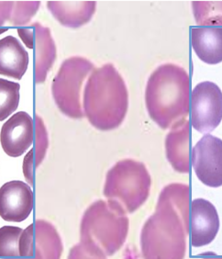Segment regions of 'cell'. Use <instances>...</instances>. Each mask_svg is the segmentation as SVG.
<instances>
[{"label": "cell", "instance_id": "obj_1", "mask_svg": "<svg viewBox=\"0 0 222 259\" xmlns=\"http://www.w3.org/2000/svg\"><path fill=\"white\" fill-rule=\"evenodd\" d=\"M190 188L170 184L159 196L155 212L145 223L141 246L145 258L181 259L185 257L190 232Z\"/></svg>", "mask_w": 222, "mask_h": 259}, {"label": "cell", "instance_id": "obj_2", "mask_svg": "<svg viewBox=\"0 0 222 259\" xmlns=\"http://www.w3.org/2000/svg\"><path fill=\"white\" fill-rule=\"evenodd\" d=\"M127 213L119 205L99 199L84 211L80 242L69 258H106L123 245L128 232Z\"/></svg>", "mask_w": 222, "mask_h": 259}, {"label": "cell", "instance_id": "obj_3", "mask_svg": "<svg viewBox=\"0 0 222 259\" xmlns=\"http://www.w3.org/2000/svg\"><path fill=\"white\" fill-rule=\"evenodd\" d=\"M128 95L122 76L111 64L91 73L84 85V116L95 128L110 131L118 128L127 114Z\"/></svg>", "mask_w": 222, "mask_h": 259}, {"label": "cell", "instance_id": "obj_4", "mask_svg": "<svg viewBox=\"0 0 222 259\" xmlns=\"http://www.w3.org/2000/svg\"><path fill=\"white\" fill-rule=\"evenodd\" d=\"M145 101L150 117L162 129L172 128L189 115L190 78L173 64L159 66L150 76Z\"/></svg>", "mask_w": 222, "mask_h": 259}, {"label": "cell", "instance_id": "obj_5", "mask_svg": "<svg viewBox=\"0 0 222 259\" xmlns=\"http://www.w3.org/2000/svg\"><path fill=\"white\" fill-rule=\"evenodd\" d=\"M151 184V176L145 164L134 160H122L108 172L104 195L126 213H132L148 199Z\"/></svg>", "mask_w": 222, "mask_h": 259}, {"label": "cell", "instance_id": "obj_6", "mask_svg": "<svg viewBox=\"0 0 222 259\" xmlns=\"http://www.w3.org/2000/svg\"><path fill=\"white\" fill-rule=\"evenodd\" d=\"M95 67L83 57H72L60 67L52 85L53 97L59 110L69 118L82 119L84 116L81 103L84 82Z\"/></svg>", "mask_w": 222, "mask_h": 259}, {"label": "cell", "instance_id": "obj_7", "mask_svg": "<svg viewBox=\"0 0 222 259\" xmlns=\"http://www.w3.org/2000/svg\"><path fill=\"white\" fill-rule=\"evenodd\" d=\"M191 120L193 127L201 134H209L222 120V92L212 82L196 85L192 92Z\"/></svg>", "mask_w": 222, "mask_h": 259}, {"label": "cell", "instance_id": "obj_8", "mask_svg": "<svg viewBox=\"0 0 222 259\" xmlns=\"http://www.w3.org/2000/svg\"><path fill=\"white\" fill-rule=\"evenodd\" d=\"M63 253V243L55 226L38 220L22 232L20 255L34 258L57 259Z\"/></svg>", "mask_w": 222, "mask_h": 259}, {"label": "cell", "instance_id": "obj_9", "mask_svg": "<svg viewBox=\"0 0 222 259\" xmlns=\"http://www.w3.org/2000/svg\"><path fill=\"white\" fill-rule=\"evenodd\" d=\"M194 170L203 184L222 186V140L207 134L198 141L192 153Z\"/></svg>", "mask_w": 222, "mask_h": 259}, {"label": "cell", "instance_id": "obj_10", "mask_svg": "<svg viewBox=\"0 0 222 259\" xmlns=\"http://www.w3.org/2000/svg\"><path fill=\"white\" fill-rule=\"evenodd\" d=\"M31 27V29H19L18 33L30 49L35 47V81L40 84L46 80L47 74L55 63L56 47L48 28L39 23H35Z\"/></svg>", "mask_w": 222, "mask_h": 259}, {"label": "cell", "instance_id": "obj_11", "mask_svg": "<svg viewBox=\"0 0 222 259\" xmlns=\"http://www.w3.org/2000/svg\"><path fill=\"white\" fill-rule=\"evenodd\" d=\"M33 209V192L30 186L13 180L0 188V216L7 222H23Z\"/></svg>", "mask_w": 222, "mask_h": 259}, {"label": "cell", "instance_id": "obj_12", "mask_svg": "<svg viewBox=\"0 0 222 259\" xmlns=\"http://www.w3.org/2000/svg\"><path fill=\"white\" fill-rule=\"evenodd\" d=\"M33 120L25 111L13 115L2 126L0 142L6 154L18 157L30 148L33 142Z\"/></svg>", "mask_w": 222, "mask_h": 259}, {"label": "cell", "instance_id": "obj_13", "mask_svg": "<svg viewBox=\"0 0 222 259\" xmlns=\"http://www.w3.org/2000/svg\"><path fill=\"white\" fill-rule=\"evenodd\" d=\"M191 244L201 247L215 239L219 229L217 209L208 200L196 199L191 204Z\"/></svg>", "mask_w": 222, "mask_h": 259}, {"label": "cell", "instance_id": "obj_14", "mask_svg": "<svg viewBox=\"0 0 222 259\" xmlns=\"http://www.w3.org/2000/svg\"><path fill=\"white\" fill-rule=\"evenodd\" d=\"M165 149L173 169L184 174L190 172V123L188 120L173 126L165 140Z\"/></svg>", "mask_w": 222, "mask_h": 259}, {"label": "cell", "instance_id": "obj_15", "mask_svg": "<svg viewBox=\"0 0 222 259\" xmlns=\"http://www.w3.org/2000/svg\"><path fill=\"white\" fill-rule=\"evenodd\" d=\"M29 65V55L13 36L0 40V75L20 80Z\"/></svg>", "mask_w": 222, "mask_h": 259}, {"label": "cell", "instance_id": "obj_16", "mask_svg": "<svg viewBox=\"0 0 222 259\" xmlns=\"http://www.w3.org/2000/svg\"><path fill=\"white\" fill-rule=\"evenodd\" d=\"M47 7L62 25L78 28L91 20L96 10L95 1H48Z\"/></svg>", "mask_w": 222, "mask_h": 259}, {"label": "cell", "instance_id": "obj_17", "mask_svg": "<svg viewBox=\"0 0 222 259\" xmlns=\"http://www.w3.org/2000/svg\"><path fill=\"white\" fill-rule=\"evenodd\" d=\"M191 45L198 58L208 65L222 62V28H194Z\"/></svg>", "mask_w": 222, "mask_h": 259}, {"label": "cell", "instance_id": "obj_18", "mask_svg": "<svg viewBox=\"0 0 222 259\" xmlns=\"http://www.w3.org/2000/svg\"><path fill=\"white\" fill-rule=\"evenodd\" d=\"M192 6L198 25L222 26V1H194Z\"/></svg>", "mask_w": 222, "mask_h": 259}, {"label": "cell", "instance_id": "obj_19", "mask_svg": "<svg viewBox=\"0 0 222 259\" xmlns=\"http://www.w3.org/2000/svg\"><path fill=\"white\" fill-rule=\"evenodd\" d=\"M20 84L0 78V121L12 114L20 103Z\"/></svg>", "mask_w": 222, "mask_h": 259}, {"label": "cell", "instance_id": "obj_20", "mask_svg": "<svg viewBox=\"0 0 222 259\" xmlns=\"http://www.w3.org/2000/svg\"><path fill=\"white\" fill-rule=\"evenodd\" d=\"M23 230L15 226H4L0 229V256L20 255V235Z\"/></svg>", "mask_w": 222, "mask_h": 259}, {"label": "cell", "instance_id": "obj_21", "mask_svg": "<svg viewBox=\"0 0 222 259\" xmlns=\"http://www.w3.org/2000/svg\"><path fill=\"white\" fill-rule=\"evenodd\" d=\"M18 5L14 7V11L10 20V23L14 25H23L30 21L32 16L36 14L39 9V1H29V2H17Z\"/></svg>", "mask_w": 222, "mask_h": 259}, {"label": "cell", "instance_id": "obj_22", "mask_svg": "<svg viewBox=\"0 0 222 259\" xmlns=\"http://www.w3.org/2000/svg\"><path fill=\"white\" fill-rule=\"evenodd\" d=\"M36 153H35V166H39L40 163L43 161L47 147H48V135L45 128L43 120H41L40 116H36Z\"/></svg>", "mask_w": 222, "mask_h": 259}, {"label": "cell", "instance_id": "obj_23", "mask_svg": "<svg viewBox=\"0 0 222 259\" xmlns=\"http://www.w3.org/2000/svg\"><path fill=\"white\" fill-rule=\"evenodd\" d=\"M15 2L0 1V26L3 25L8 20H11L14 11Z\"/></svg>", "mask_w": 222, "mask_h": 259}]
</instances>
